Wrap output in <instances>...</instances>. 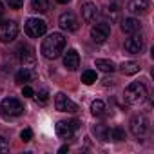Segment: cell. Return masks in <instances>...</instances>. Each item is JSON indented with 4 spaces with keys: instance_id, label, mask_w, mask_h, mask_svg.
<instances>
[{
    "instance_id": "8",
    "label": "cell",
    "mask_w": 154,
    "mask_h": 154,
    "mask_svg": "<svg viewBox=\"0 0 154 154\" xmlns=\"http://www.w3.org/2000/svg\"><path fill=\"white\" fill-rule=\"evenodd\" d=\"M111 35V26L105 24V22H100V24H94L91 27V38L96 42V44H102L109 38Z\"/></svg>"
},
{
    "instance_id": "23",
    "label": "cell",
    "mask_w": 154,
    "mask_h": 154,
    "mask_svg": "<svg viewBox=\"0 0 154 154\" xmlns=\"http://www.w3.org/2000/svg\"><path fill=\"white\" fill-rule=\"evenodd\" d=\"M105 111H107V107H105V103L102 102V100H94L93 102V105H91V112L94 114V116H103L105 114Z\"/></svg>"
},
{
    "instance_id": "18",
    "label": "cell",
    "mask_w": 154,
    "mask_h": 154,
    "mask_svg": "<svg viewBox=\"0 0 154 154\" xmlns=\"http://www.w3.org/2000/svg\"><path fill=\"white\" fill-rule=\"evenodd\" d=\"M120 71L125 74V76H132L136 72H140V63L138 62H123L120 65Z\"/></svg>"
},
{
    "instance_id": "24",
    "label": "cell",
    "mask_w": 154,
    "mask_h": 154,
    "mask_svg": "<svg viewBox=\"0 0 154 154\" xmlns=\"http://www.w3.org/2000/svg\"><path fill=\"white\" fill-rule=\"evenodd\" d=\"M82 82H84L85 85H93V84L96 82V71H93V69L84 71V72H82Z\"/></svg>"
},
{
    "instance_id": "5",
    "label": "cell",
    "mask_w": 154,
    "mask_h": 154,
    "mask_svg": "<svg viewBox=\"0 0 154 154\" xmlns=\"http://www.w3.org/2000/svg\"><path fill=\"white\" fill-rule=\"evenodd\" d=\"M24 29H26V35H27V36H31V38H38V36L45 35V31H47V24H45L42 18H29V20L26 22Z\"/></svg>"
},
{
    "instance_id": "31",
    "label": "cell",
    "mask_w": 154,
    "mask_h": 154,
    "mask_svg": "<svg viewBox=\"0 0 154 154\" xmlns=\"http://www.w3.org/2000/svg\"><path fill=\"white\" fill-rule=\"evenodd\" d=\"M67 150H69V145H63V147H60V150H58V152H60V154H63V152H67Z\"/></svg>"
},
{
    "instance_id": "30",
    "label": "cell",
    "mask_w": 154,
    "mask_h": 154,
    "mask_svg": "<svg viewBox=\"0 0 154 154\" xmlns=\"http://www.w3.org/2000/svg\"><path fill=\"white\" fill-rule=\"evenodd\" d=\"M22 96H26V98H31V96H35V91H33L29 85H24V87H22Z\"/></svg>"
},
{
    "instance_id": "17",
    "label": "cell",
    "mask_w": 154,
    "mask_h": 154,
    "mask_svg": "<svg viewBox=\"0 0 154 154\" xmlns=\"http://www.w3.org/2000/svg\"><path fill=\"white\" fill-rule=\"evenodd\" d=\"M122 31L125 35H134V33L141 31V24L136 18H123L122 20Z\"/></svg>"
},
{
    "instance_id": "20",
    "label": "cell",
    "mask_w": 154,
    "mask_h": 154,
    "mask_svg": "<svg viewBox=\"0 0 154 154\" xmlns=\"http://www.w3.org/2000/svg\"><path fill=\"white\" fill-rule=\"evenodd\" d=\"M33 78V74H31V71H29V67H24V69H20L17 74H15V82L17 84H20V85H24V84H27L29 80Z\"/></svg>"
},
{
    "instance_id": "13",
    "label": "cell",
    "mask_w": 154,
    "mask_h": 154,
    "mask_svg": "<svg viewBox=\"0 0 154 154\" xmlns=\"http://www.w3.org/2000/svg\"><path fill=\"white\" fill-rule=\"evenodd\" d=\"M147 129H149V122H147V118L143 116V114H136L132 120H131V132L134 134V136H143L145 132H147Z\"/></svg>"
},
{
    "instance_id": "11",
    "label": "cell",
    "mask_w": 154,
    "mask_h": 154,
    "mask_svg": "<svg viewBox=\"0 0 154 154\" xmlns=\"http://www.w3.org/2000/svg\"><path fill=\"white\" fill-rule=\"evenodd\" d=\"M58 24H60V27H62L63 31H76V29L80 27L78 18H76L71 11L62 13V15H60V18H58Z\"/></svg>"
},
{
    "instance_id": "21",
    "label": "cell",
    "mask_w": 154,
    "mask_h": 154,
    "mask_svg": "<svg viewBox=\"0 0 154 154\" xmlns=\"http://www.w3.org/2000/svg\"><path fill=\"white\" fill-rule=\"evenodd\" d=\"M94 65H96V69L102 71V72H112V71L116 69L111 60H103V58H98V60L94 62Z\"/></svg>"
},
{
    "instance_id": "29",
    "label": "cell",
    "mask_w": 154,
    "mask_h": 154,
    "mask_svg": "<svg viewBox=\"0 0 154 154\" xmlns=\"http://www.w3.org/2000/svg\"><path fill=\"white\" fill-rule=\"evenodd\" d=\"M6 152H9V143L6 138L0 136V154H6Z\"/></svg>"
},
{
    "instance_id": "28",
    "label": "cell",
    "mask_w": 154,
    "mask_h": 154,
    "mask_svg": "<svg viewBox=\"0 0 154 154\" xmlns=\"http://www.w3.org/2000/svg\"><path fill=\"white\" fill-rule=\"evenodd\" d=\"M6 2H8V6L11 9H20L24 6V0H6Z\"/></svg>"
},
{
    "instance_id": "15",
    "label": "cell",
    "mask_w": 154,
    "mask_h": 154,
    "mask_svg": "<svg viewBox=\"0 0 154 154\" xmlns=\"http://www.w3.org/2000/svg\"><path fill=\"white\" fill-rule=\"evenodd\" d=\"M63 65L69 71H76L80 65V54L76 53L74 49H69L67 53H63Z\"/></svg>"
},
{
    "instance_id": "22",
    "label": "cell",
    "mask_w": 154,
    "mask_h": 154,
    "mask_svg": "<svg viewBox=\"0 0 154 154\" xmlns=\"http://www.w3.org/2000/svg\"><path fill=\"white\" fill-rule=\"evenodd\" d=\"M31 9L36 13H47L49 11V0H31Z\"/></svg>"
},
{
    "instance_id": "9",
    "label": "cell",
    "mask_w": 154,
    "mask_h": 154,
    "mask_svg": "<svg viewBox=\"0 0 154 154\" xmlns=\"http://www.w3.org/2000/svg\"><path fill=\"white\" fill-rule=\"evenodd\" d=\"M80 9H82V18L85 22H96L98 17H100V11L96 8V4H93L91 0H84V2L80 4Z\"/></svg>"
},
{
    "instance_id": "2",
    "label": "cell",
    "mask_w": 154,
    "mask_h": 154,
    "mask_svg": "<svg viewBox=\"0 0 154 154\" xmlns=\"http://www.w3.org/2000/svg\"><path fill=\"white\" fill-rule=\"evenodd\" d=\"M147 87L140 82H132L131 85H127L125 89V102L131 105H141L147 100Z\"/></svg>"
},
{
    "instance_id": "16",
    "label": "cell",
    "mask_w": 154,
    "mask_h": 154,
    "mask_svg": "<svg viewBox=\"0 0 154 154\" xmlns=\"http://www.w3.org/2000/svg\"><path fill=\"white\" fill-rule=\"evenodd\" d=\"M150 8V0H129V11L132 15H143Z\"/></svg>"
},
{
    "instance_id": "4",
    "label": "cell",
    "mask_w": 154,
    "mask_h": 154,
    "mask_svg": "<svg viewBox=\"0 0 154 154\" xmlns=\"http://www.w3.org/2000/svg\"><path fill=\"white\" fill-rule=\"evenodd\" d=\"M18 35V26L15 20H2L0 22V42H13Z\"/></svg>"
},
{
    "instance_id": "25",
    "label": "cell",
    "mask_w": 154,
    "mask_h": 154,
    "mask_svg": "<svg viewBox=\"0 0 154 154\" xmlns=\"http://www.w3.org/2000/svg\"><path fill=\"white\" fill-rule=\"evenodd\" d=\"M93 132L96 134V138L107 141V132H109V129H107L105 125H94V127H93Z\"/></svg>"
},
{
    "instance_id": "10",
    "label": "cell",
    "mask_w": 154,
    "mask_h": 154,
    "mask_svg": "<svg viewBox=\"0 0 154 154\" xmlns=\"http://www.w3.org/2000/svg\"><path fill=\"white\" fill-rule=\"evenodd\" d=\"M17 56H18V60L24 63V67H27V65H35V51H33L31 45H27V44H20V45L17 47Z\"/></svg>"
},
{
    "instance_id": "26",
    "label": "cell",
    "mask_w": 154,
    "mask_h": 154,
    "mask_svg": "<svg viewBox=\"0 0 154 154\" xmlns=\"http://www.w3.org/2000/svg\"><path fill=\"white\" fill-rule=\"evenodd\" d=\"M36 100H38L40 103H45V102L49 100V91H47V89H42V91H38V94H36Z\"/></svg>"
},
{
    "instance_id": "33",
    "label": "cell",
    "mask_w": 154,
    "mask_h": 154,
    "mask_svg": "<svg viewBox=\"0 0 154 154\" xmlns=\"http://www.w3.org/2000/svg\"><path fill=\"white\" fill-rule=\"evenodd\" d=\"M2 11H4V6H2V2H0V15H2Z\"/></svg>"
},
{
    "instance_id": "19",
    "label": "cell",
    "mask_w": 154,
    "mask_h": 154,
    "mask_svg": "<svg viewBox=\"0 0 154 154\" xmlns=\"http://www.w3.org/2000/svg\"><path fill=\"white\" fill-rule=\"evenodd\" d=\"M125 140V131L122 127H112L107 132V141H123Z\"/></svg>"
},
{
    "instance_id": "27",
    "label": "cell",
    "mask_w": 154,
    "mask_h": 154,
    "mask_svg": "<svg viewBox=\"0 0 154 154\" xmlns=\"http://www.w3.org/2000/svg\"><path fill=\"white\" fill-rule=\"evenodd\" d=\"M20 138H22V141H31L33 140V131L31 129H24L20 132Z\"/></svg>"
},
{
    "instance_id": "14",
    "label": "cell",
    "mask_w": 154,
    "mask_h": 154,
    "mask_svg": "<svg viewBox=\"0 0 154 154\" xmlns=\"http://www.w3.org/2000/svg\"><path fill=\"white\" fill-rule=\"evenodd\" d=\"M103 17L112 24V22H118L120 17H122V6L118 0H111V4H107V8L103 9Z\"/></svg>"
},
{
    "instance_id": "3",
    "label": "cell",
    "mask_w": 154,
    "mask_h": 154,
    "mask_svg": "<svg viewBox=\"0 0 154 154\" xmlns=\"http://www.w3.org/2000/svg\"><path fill=\"white\" fill-rule=\"evenodd\" d=\"M0 111L6 116H20L24 114V103L17 98H4L2 103H0Z\"/></svg>"
},
{
    "instance_id": "6",
    "label": "cell",
    "mask_w": 154,
    "mask_h": 154,
    "mask_svg": "<svg viewBox=\"0 0 154 154\" xmlns=\"http://www.w3.org/2000/svg\"><path fill=\"white\" fill-rule=\"evenodd\" d=\"M78 122H58L56 123V134H58V138H62V140H71L72 136H74V132L78 131Z\"/></svg>"
},
{
    "instance_id": "32",
    "label": "cell",
    "mask_w": 154,
    "mask_h": 154,
    "mask_svg": "<svg viewBox=\"0 0 154 154\" xmlns=\"http://www.w3.org/2000/svg\"><path fill=\"white\" fill-rule=\"evenodd\" d=\"M56 2H58V4H69L71 0H56Z\"/></svg>"
},
{
    "instance_id": "12",
    "label": "cell",
    "mask_w": 154,
    "mask_h": 154,
    "mask_svg": "<svg viewBox=\"0 0 154 154\" xmlns=\"http://www.w3.org/2000/svg\"><path fill=\"white\" fill-rule=\"evenodd\" d=\"M143 45H145L143 36H141V35H138V33L131 35V38H127V40H125V51H127V53H131V54H140V53H141V49H143Z\"/></svg>"
},
{
    "instance_id": "7",
    "label": "cell",
    "mask_w": 154,
    "mask_h": 154,
    "mask_svg": "<svg viewBox=\"0 0 154 154\" xmlns=\"http://www.w3.org/2000/svg\"><path fill=\"white\" fill-rule=\"evenodd\" d=\"M54 107L60 112H76L78 111V105H76L71 98H67L63 93H58L54 96Z\"/></svg>"
},
{
    "instance_id": "1",
    "label": "cell",
    "mask_w": 154,
    "mask_h": 154,
    "mask_svg": "<svg viewBox=\"0 0 154 154\" xmlns=\"http://www.w3.org/2000/svg\"><path fill=\"white\" fill-rule=\"evenodd\" d=\"M63 47H65V36L62 33H51L47 38H44L40 53L47 60H54L63 53Z\"/></svg>"
}]
</instances>
